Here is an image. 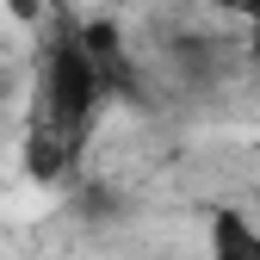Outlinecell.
<instances>
[{"instance_id": "277c9868", "label": "cell", "mask_w": 260, "mask_h": 260, "mask_svg": "<svg viewBox=\"0 0 260 260\" xmlns=\"http://www.w3.org/2000/svg\"><path fill=\"white\" fill-rule=\"evenodd\" d=\"M211 260H260V223L242 211H217L211 217Z\"/></svg>"}, {"instance_id": "52a82bcc", "label": "cell", "mask_w": 260, "mask_h": 260, "mask_svg": "<svg viewBox=\"0 0 260 260\" xmlns=\"http://www.w3.org/2000/svg\"><path fill=\"white\" fill-rule=\"evenodd\" d=\"M230 13H242V19H260V0H223Z\"/></svg>"}, {"instance_id": "ba28073f", "label": "cell", "mask_w": 260, "mask_h": 260, "mask_svg": "<svg viewBox=\"0 0 260 260\" xmlns=\"http://www.w3.org/2000/svg\"><path fill=\"white\" fill-rule=\"evenodd\" d=\"M248 56L260 62V19H254V31H248Z\"/></svg>"}, {"instance_id": "5b68a950", "label": "cell", "mask_w": 260, "mask_h": 260, "mask_svg": "<svg viewBox=\"0 0 260 260\" xmlns=\"http://www.w3.org/2000/svg\"><path fill=\"white\" fill-rule=\"evenodd\" d=\"M112 211H118V199H112L106 186H81V217H93V223H106Z\"/></svg>"}, {"instance_id": "3957f363", "label": "cell", "mask_w": 260, "mask_h": 260, "mask_svg": "<svg viewBox=\"0 0 260 260\" xmlns=\"http://www.w3.org/2000/svg\"><path fill=\"white\" fill-rule=\"evenodd\" d=\"M168 56H174L180 81H192V87H211V81L223 75V62H230L223 38H205V31H180V38L168 44Z\"/></svg>"}, {"instance_id": "6da1fadb", "label": "cell", "mask_w": 260, "mask_h": 260, "mask_svg": "<svg viewBox=\"0 0 260 260\" xmlns=\"http://www.w3.org/2000/svg\"><path fill=\"white\" fill-rule=\"evenodd\" d=\"M100 100H106V87H100V69H93L81 31L62 25L56 44H50V62H44V106H50V124L44 130L62 137L69 149H81V137H87L93 112H100Z\"/></svg>"}, {"instance_id": "8992f818", "label": "cell", "mask_w": 260, "mask_h": 260, "mask_svg": "<svg viewBox=\"0 0 260 260\" xmlns=\"http://www.w3.org/2000/svg\"><path fill=\"white\" fill-rule=\"evenodd\" d=\"M7 7H13V19H25V25H31V19L44 13V0H7Z\"/></svg>"}, {"instance_id": "7a4b0ae2", "label": "cell", "mask_w": 260, "mask_h": 260, "mask_svg": "<svg viewBox=\"0 0 260 260\" xmlns=\"http://www.w3.org/2000/svg\"><path fill=\"white\" fill-rule=\"evenodd\" d=\"M75 31H81V44H87V56H93V69H100V87L118 93V100H137V106H143L149 93H143V75H137V62H130L118 25H112V19H87V25H75Z\"/></svg>"}]
</instances>
